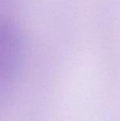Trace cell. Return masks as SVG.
<instances>
[{"label":"cell","mask_w":120,"mask_h":121,"mask_svg":"<svg viewBox=\"0 0 120 121\" xmlns=\"http://www.w3.org/2000/svg\"><path fill=\"white\" fill-rule=\"evenodd\" d=\"M25 43L20 28L13 22L0 19V86L11 83L24 61Z\"/></svg>","instance_id":"obj_1"}]
</instances>
